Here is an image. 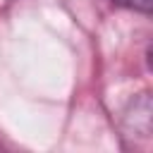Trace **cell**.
Here are the masks:
<instances>
[{"instance_id": "obj_1", "label": "cell", "mask_w": 153, "mask_h": 153, "mask_svg": "<svg viewBox=\"0 0 153 153\" xmlns=\"http://www.w3.org/2000/svg\"><path fill=\"white\" fill-rule=\"evenodd\" d=\"M124 7H131V10H139V12H151L153 7V0H115Z\"/></svg>"}]
</instances>
